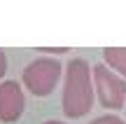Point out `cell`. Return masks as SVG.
Masks as SVG:
<instances>
[{"label":"cell","instance_id":"obj_1","mask_svg":"<svg viewBox=\"0 0 126 124\" xmlns=\"http://www.w3.org/2000/svg\"><path fill=\"white\" fill-rule=\"evenodd\" d=\"M94 80H91V66L84 59H72L65 68L63 80V96L61 108L63 115L70 120H79L94 108Z\"/></svg>","mask_w":126,"mask_h":124},{"label":"cell","instance_id":"obj_2","mask_svg":"<svg viewBox=\"0 0 126 124\" xmlns=\"http://www.w3.org/2000/svg\"><path fill=\"white\" fill-rule=\"evenodd\" d=\"M61 70H63L61 61L49 59V56H40V59L31 61V63L23 68L21 82L33 96L42 98V96H49L56 89V84H59V80L63 75Z\"/></svg>","mask_w":126,"mask_h":124},{"label":"cell","instance_id":"obj_3","mask_svg":"<svg viewBox=\"0 0 126 124\" xmlns=\"http://www.w3.org/2000/svg\"><path fill=\"white\" fill-rule=\"evenodd\" d=\"M91 80H94V94L105 110H119V108H124V103H126V80H122L117 73H112L105 63H98V66L91 68Z\"/></svg>","mask_w":126,"mask_h":124},{"label":"cell","instance_id":"obj_4","mask_svg":"<svg viewBox=\"0 0 126 124\" xmlns=\"http://www.w3.org/2000/svg\"><path fill=\"white\" fill-rule=\"evenodd\" d=\"M23 108H26V96H23L21 84L14 80L0 82V122H16L23 115Z\"/></svg>","mask_w":126,"mask_h":124},{"label":"cell","instance_id":"obj_5","mask_svg":"<svg viewBox=\"0 0 126 124\" xmlns=\"http://www.w3.org/2000/svg\"><path fill=\"white\" fill-rule=\"evenodd\" d=\"M103 61L112 73H117L122 80H126V47H105Z\"/></svg>","mask_w":126,"mask_h":124},{"label":"cell","instance_id":"obj_6","mask_svg":"<svg viewBox=\"0 0 126 124\" xmlns=\"http://www.w3.org/2000/svg\"><path fill=\"white\" fill-rule=\"evenodd\" d=\"M89 124H126L122 117H117V115H100V117H96V120H91Z\"/></svg>","mask_w":126,"mask_h":124},{"label":"cell","instance_id":"obj_7","mask_svg":"<svg viewBox=\"0 0 126 124\" xmlns=\"http://www.w3.org/2000/svg\"><path fill=\"white\" fill-rule=\"evenodd\" d=\"M5 73H7V56H5V52L0 49V80L5 77Z\"/></svg>","mask_w":126,"mask_h":124},{"label":"cell","instance_id":"obj_8","mask_svg":"<svg viewBox=\"0 0 126 124\" xmlns=\"http://www.w3.org/2000/svg\"><path fill=\"white\" fill-rule=\"evenodd\" d=\"M40 52H45V54H68V47H59V49H51V47H40Z\"/></svg>","mask_w":126,"mask_h":124},{"label":"cell","instance_id":"obj_9","mask_svg":"<svg viewBox=\"0 0 126 124\" xmlns=\"http://www.w3.org/2000/svg\"><path fill=\"white\" fill-rule=\"evenodd\" d=\"M42 124H65V122H61V120H47V122H42Z\"/></svg>","mask_w":126,"mask_h":124}]
</instances>
